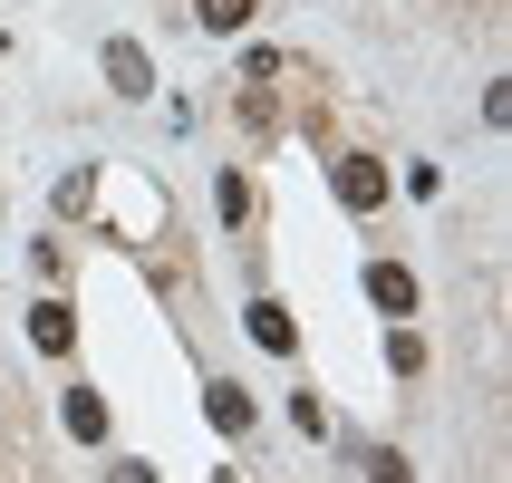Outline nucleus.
Wrapping results in <instances>:
<instances>
[{
	"mask_svg": "<svg viewBox=\"0 0 512 483\" xmlns=\"http://www.w3.org/2000/svg\"><path fill=\"white\" fill-rule=\"evenodd\" d=\"M329 184H339L348 213H377V203H387V165H377V155H339V165H329Z\"/></svg>",
	"mask_w": 512,
	"mask_h": 483,
	"instance_id": "f257e3e1",
	"label": "nucleus"
},
{
	"mask_svg": "<svg viewBox=\"0 0 512 483\" xmlns=\"http://www.w3.org/2000/svg\"><path fill=\"white\" fill-rule=\"evenodd\" d=\"M29 348H39V358H68V348H78V310H68V300H39V310H29Z\"/></svg>",
	"mask_w": 512,
	"mask_h": 483,
	"instance_id": "f03ea898",
	"label": "nucleus"
},
{
	"mask_svg": "<svg viewBox=\"0 0 512 483\" xmlns=\"http://www.w3.org/2000/svg\"><path fill=\"white\" fill-rule=\"evenodd\" d=\"M107 87L116 97H155V58H145L136 39H107Z\"/></svg>",
	"mask_w": 512,
	"mask_h": 483,
	"instance_id": "7ed1b4c3",
	"label": "nucleus"
},
{
	"mask_svg": "<svg viewBox=\"0 0 512 483\" xmlns=\"http://www.w3.org/2000/svg\"><path fill=\"white\" fill-rule=\"evenodd\" d=\"M368 300L387 319H406V310H416V271H406V261H368Z\"/></svg>",
	"mask_w": 512,
	"mask_h": 483,
	"instance_id": "20e7f679",
	"label": "nucleus"
},
{
	"mask_svg": "<svg viewBox=\"0 0 512 483\" xmlns=\"http://www.w3.org/2000/svg\"><path fill=\"white\" fill-rule=\"evenodd\" d=\"M242 319H252V339L271 348V358H290V348H300V319H290L281 300H252V310H242Z\"/></svg>",
	"mask_w": 512,
	"mask_h": 483,
	"instance_id": "39448f33",
	"label": "nucleus"
},
{
	"mask_svg": "<svg viewBox=\"0 0 512 483\" xmlns=\"http://www.w3.org/2000/svg\"><path fill=\"white\" fill-rule=\"evenodd\" d=\"M68 435H78V445L107 435V397H97V387H68Z\"/></svg>",
	"mask_w": 512,
	"mask_h": 483,
	"instance_id": "423d86ee",
	"label": "nucleus"
},
{
	"mask_svg": "<svg viewBox=\"0 0 512 483\" xmlns=\"http://www.w3.org/2000/svg\"><path fill=\"white\" fill-rule=\"evenodd\" d=\"M203 416H213V426H223V435H242V426H252V397H242V387H232V377H223V387L203 397Z\"/></svg>",
	"mask_w": 512,
	"mask_h": 483,
	"instance_id": "0eeeda50",
	"label": "nucleus"
},
{
	"mask_svg": "<svg viewBox=\"0 0 512 483\" xmlns=\"http://www.w3.org/2000/svg\"><path fill=\"white\" fill-rule=\"evenodd\" d=\"M194 20H203V29H223V39H232V29L252 20V0H194Z\"/></svg>",
	"mask_w": 512,
	"mask_h": 483,
	"instance_id": "6e6552de",
	"label": "nucleus"
},
{
	"mask_svg": "<svg viewBox=\"0 0 512 483\" xmlns=\"http://www.w3.org/2000/svg\"><path fill=\"white\" fill-rule=\"evenodd\" d=\"M213 203H223V223H252V184H242V174H223V184H213Z\"/></svg>",
	"mask_w": 512,
	"mask_h": 483,
	"instance_id": "1a4fd4ad",
	"label": "nucleus"
},
{
	"mask_svg": "<svg viewBox=\"0 0 512 483\" xmlns=\"http://www.w3.org/2000/svg\"><path fill=\"white\" fill-rule=\"evenodd\" d=\"M387 368L416 377V368H426V339H416V329H397V339H387Z\"/></svg>",
	"mask_w": 512,
	"mask_h": 483,
	"instance_id": "9d476101",
	"label": "nucleus"
},
{
	"mask_svg": "<svg viewBox=\"0 0 512 483\" xmlns=\"http://www.w3.org/2000/svg\"><path fill=\"white\" fill-rule=\"evenodd\" d=\"M358 464H368V483H416V474H406V455H387V445H368Z\"/></svg>",
	"mask_w": 512,
	"mask_h": 483,
	"instance_id": "9b49d317",
	"label": "nucleus"
},
{
	"mask_svg": "<svg viewBox=\"0 0 512 483\" xmlns=\"http://www.w3.org/2000/svg\"><path fill=\"white\" fill-rule=\"evenodd\" d=\"M107 483H155V474H145V464H107Z\"/></svg>",
	"mask_w": 512,
	"mask_h": 483,
	"instance_id": "f8f14e48",
	"label": "nucleus"
}]
</instances>
